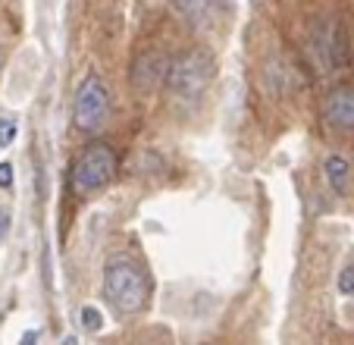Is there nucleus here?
<instances>
[{
    "instance_id": "obj_1",
    "label": "nucleus",
    "mask_w": 354,
    "mask_h": 345,
    "mask_svg": "<svg viewBox=\"0 0 354 345\" xmlns=\"http://www.w3.org/2000/svg\"><path fill=\"white\" fill-rule=\"evenodd\" d=\"M104 295L120 314H138L151 299V283L132 260H110L104 270Z\"/></svg>"
},
{
    "instance_id": "obj_2",
    "label": "nucleus",
    "mask_w": 354,
    "mask_h": 345,
    "mask_svg": "<svg viewBox=\"0 0 354 345\" xmlns=\"http://www.w3.org/2000/svg\"><path fill=\"white\" fill-rule=\"evenodd\" d=\"M216 63L210 57V51L204 47H194V51L182 53L169 63L167 69V88L182 100H194L207 91V85L214 82Z\"/></svg>"
},
{
    "instance_id": "obj_3",
    "label": "nucleus",
    "mask_w": 354,
    "mask_h": 345,
    "mask_svg": "<svg viewBox=\"0 0 354 345\" xmlns=\"http://www.w3.org/2000/svg\"><path fill=\"white\" fill-rule=\"evenodd\" d=\"M116 176V154L104 141H91L69 166V186L75 195H91Z\"/></svg>"
},
{
    "instance_id": "obj_4",
    "label": "nucleus",
    "mask_w": 354,
    "mask_h": 345,
    "mask_svg": "<svg viewBox=\"0 0 354 345\" xmlns=\"http://www.w3.org/2000/svg\"><path fill=\"white\" fill-rule=\"evenodd\" d=\"M73 120L82 132H97L110 120V88L97 73L82 79L73 104Z\"/></svg>"
},
{
    "instance_id": "obj_5",
    "label": "nucleus",
    "mask_w": 354,
    "mask_h": 345,
    "mask_svg": "<svg viewBox=\"0 0 354 345\" xmlns=\"http://www.w3.org/2000/svg\"><path fill=\"white\" fill-rule=\"evenodd\" d=\"M167 69H169V63L163 53H157V51L141 53L138 60L132 63V88L138 94H151L160 82H167Z\"/></svg>"
},
{
    "instance_id": "obj_6",
    "label": "nucleus",
    "mask_w": 354,
    "mask_h": 345,
    "mask_svg": "<svg viewBox=\"0 0 354 345\" xmlns=\"http://www.w3.org/2000/svg\"><path fill=\"white\" fill-rule=\"evenodd\" d=\"M326 120L342 132H354V88H335L326 98Z\"/></svg>"
},
{
    "instance_id": "obj_7",
    "label": "nucleus",
    "mask_w": 354,
    "mask_h": 345,
    "mask_svg": "<svg viewBox=\"0 0 354 345\" xmlns=\"http://www.w3.org/2000/svg\"><path fill=\"white\" fill-rule=\"evenodd\" d=\"M323 176H326L329 188H333L339 198H345L348 188H351V160L342 157V154H329L323 160Z\"/></svg>"
},
{
    "instance_id": "obj_8",
    "label": "nucleus",
    "mask_w": 354,
    "mask_h": 345,
    "mask_svg": "<svg viewBox=\"0 0 354 345\" xmlns=\"http://www.w3.org/2000/svg\"><path fill=\"white\" fill-rule=\"evenodd\" d=\"M173 7H176V13H179L182 19H188L192 26H198L201 19H207L214 0H173Z\"/></svg>"
},
{
    "instance_id": "obj_9",
    "label": "nucleus",
    "mask_w": 354,
    "mask_h": 345,
    "mask_svg": "<svg viewBox=\"0 0 354 345\" xmlns=\"http://www.w3.org/2000/svg\"><path fill=\"white\" fill-rule=\"evenodd\" d=\"M82 326H85L88 333H97L100 326H104V314H100L94 305H85L82 308Z\"/></svg>"
},
{
    "instance_id": "obj_10",
    "label": "nucleus",
    "mask_w": 354,
    "mask_h": 345,
    "mask_svg": "<svg viewBox=\"0 0 354 345\" xmlns=\"http://www.w3.org/2000/svg\"><path fill=\"white\" fill-rule=\"evenodd\" d=\"M339 292L348 295V299H354V260H348V264L342 267V273H339Z\"/></svg>"
},
{
    "instance_id": "obj_11",
    "label": "nucleus",
    "mask_w": 354,
    "mask_h": 345,
    "mask_svg": "<svg viewBox=\"0 0 354 345\" xmlns=\"http://www.w3.org/2000/svg\"><path fill=\"white\" fill-rule=\"evenodd\" d=\"M16 139V120L13 116H0V148L13 145Z\"/></svg>"
},
{
    "instance_id": "obj_12",
    "label": "nucleus",
    "mask_w": 354,
    "mask_h": 345,
    "mask_svg": "<svg viewBox=\"0 0 354 345\" xmlns=\"http://www.w3.org/2000/svg\"><path fill=\"white\" fill-rule=\"evenodd\" d=\"M10 186H13V166L0 163V188H10Z\"/></svg>"
},
{
    "instance_id": "obj_13",
    "label": "nucleus",
    "mask_w": 354,
    "mask_h": 345,
    "mask_svg": "<svg viewBox=\"0 0 354 345\" xmlns=\"http://www.w3.org/2000/svg\"><path fill=\"white\" fill-rule=\"evenodd\" d=\"M7 229H10V213H7V211H0V239L7 236Z\"/></svg>"
},
{
    "instance_id": "obj_14",
    "label": "nucleus",
    "mask_w": 354,
    "mask_h": 345,
    "mask_svg": "<svg viewBox=\"0 0 354 345\" xmlns=\"http://www.w3.org/2000/svg\"><path fill=\"white\" fill-rule=\"evenodd\" d=\"M0 63H3V47H0Z\"/></svg>"
},
{
    "instance_id": "obj_15",
    "label": "nucleus",
    "mask_w": 354,
    "mask_h": 345,
    "mask_svg": "<svg viewBox=\"0 0 354 345\" xmlns=\"http://www.w3.org/2000/svg\"><path fill=\"white\" fill-rule=\"evenodd\" d=\"M223 3H232V0H223Z\"/></svg>"
},
{
    "instance_id": "obj_16",
    "label": "nucleus",
    "mask_w": 354,
    "mask_h": 345,
    "mask_svg": "<svg viewBox=\"0 0 354 345\" xmlns=\"http://www.w3.org/2000/svg\"><path fill=\"white\" fill-rule=\"evenodd\" d=\"M254 3H261V0H254Z\"/></svg>"
}]
</instances>
